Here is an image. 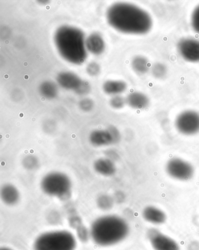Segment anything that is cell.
I'll list each match as a JSON object with an SVG mask.
<instances>
[{"label": "cell", "instance_id": "4", "mask_svg": "<svg viewBox=\"0 0 199 250\" xmlns=\"http://www.w3.org/2000/svg\"><path fill=\"white\" fill-rule=\"evenodd\" d=\"M76 240L74 235L66 230L47 232L37 238L34 250H74Z\"/></svg>", "mask_w": 199, "mask_h": 250}, {"label": "cell", "instance_id": "29", "mask_svg": "<svg viewBox=\"0 0 199 250\" xmlns=\"http://www.w3.org/2000/svg\"><path fill=\"white\" fill-rule=\"evenodd\" d=\"M56 125L52 121H46L43 125V129L47 133H51L54 130Z\"/></svg>", "mask_w": 199, "mask_h": 250}, {"label": "cell", "instance_id": "12", "mask_svg": "<svg viewBox=\"0 0 199 250\" xmlns=\"http://www.w3.org/2000/svg\"><path fill=\"white\" fill-rule=\"evenodd\" d=\"M93 168L97 174L105 177L113 176L117 170L115 162L105 157L99 158L95 161Z\"/></svg>", "mask_w": 199, "mask_h": 250}, {"label": "cell", "instance_id": "3", "mask_svg": "<svg viewBox=\"0 0 199 250\" xmlns=\"http://www.w3.org/2000/svg\"><path fill=\"white\" fill-rule=\"evenodd\" d=\"M90 233L96 245L111 246L126 239L129 233V226L126 220L120 216H103L93 223Z\"/></svg>", "mask_w": 199, "mask_h": 250}, {"label": "cell", "instance_id": "5", "mask_svg": "<svg viewBox=\"0 0 199 250\" xmlns=\"http://www.w3.org/2000/svg\"><path fill=\"white\" fill-rule=\"evenodd\" d=\"M40 187L45 194L60 199L69 197L72 183L69 177L63 172H50L42 178Z\"/></svg>", "mask_w": 199, "mask_h": 250}, {"label": "cell", "instance_id": "10", "mask_svg": "<svg viewBox=\"0 0 199 250\" xmlns=\"http://www.w3.org/2000/svg\"><path fill=\"white\" fill-rule=\"evenodd\" d=\"M180 55L185 61L199 62V41L187 38L181 40L178 45Z\"/></svg>", "mask_w": 199, "mask_h": 250}, {"label": "cell", "instance_id": "16", "mask_svg": "<svg viewBox=\"0 0 199 250\" xmlns=\"http://www.w3.org/2000/svg\"><path fill=\"white\" fill-rule=\"evenodd\" d=\"M126 104L131 108L141 110L146 108L150 101L146 95L140 92H133L126 98Z\"/></svg>", "mask_w": 199, "mask_h": 250}, {"label": "cell", "instance_id": "15", "mask_svg": "<svg viewBox=\"0 0 199 250\" xmlns=\"http://www.w3.org/2000/svg\"><path fill=\"white\" fill-rule=\"evenodd\" d=\"M1 200L8 206H13L20 201V194L19 189L11 184H6L1 189Z\"/></svg>", "mask_w": 199, "mask_h": 250}, {"label": "cell", "instance_id": "2", "mask_svg": "<svg viewBox=\"0 0 199 250\" xmlns=\"http://www.w3.org/2000/svg\"><path fill=\"white\" fill-rule=\"evenodd\" d=\"M56 48L64 60L74 64H81L87 58L84 33L71 26H62L54 37Z\"/></svg>", "mask_w": 199, "mask_h": 250}, {"label": "cell", "instance_id": "22", "mask_svg": "<svg viewBox=\"0 0 199 250\" xmlns=\"http://www.w3.org/2000/svg\"><path fill=\"white\" fill-rule=\"evenodd\" d=\"M110 105L112 108L115 109L123 108L126 104V98L121 95H115L113 96L109 101Z\"/></svg>", "mask_w": 199, "mask_h": 250}, {"label": "cell", "instance_id": "26", "mask_svg": "<svg viewBox=\"0 0 199 250\" xmlns=\"http://www.w3.org/2000/svg\"><path fill=\"white\" fill-rule=\"evenodd\" d=\"M100 67L96 62H91L87 67V72L91 76H96L100 73Z\"/></svg>", "mask_w": 199, "mask_h": 250}, {"label": "cell", "instance_id": "30", "mask_svg": "<svg viewBox=\"0 0 199 250\" xmlns=\"http://www.w3.org/2000/svg\"><path fill=\"white\" fill-rule=\"evenodd\" d=\"M12 250L10 249H8V248H1V250Z\"/></svg>", "mask_w": 199, "mask_h": 250}, {"label": "cell", "instance_id": "24", "mask_svg": "<svg viewBox=\"0 0 199 250\" xmlns=\"http://www.w3.org/2000/svg\"><path fill=\"white\" fill-rule=\"evenodd\" d=\"M79 105L81 111L85 112H90L94 108V102L90 98H83L80 101Z\"/></svg>", "mask_w": 199, "mask_h": 250}, {"label": "cell", "instance_id": "28", "mask_svg": "<svg viewBox=\"0 0 199 250\" xmlns=\"http://www.w3.org/2000/svg\"><path fill=\"white\" fill-rule=\"evenodd\" d=\"M105 157L108 158V159L114 161L115 162V161L118 160L119 158V154L117 153V151H116L114 150H108L106 151L105 152Z\"/></svg>", "mask_w": 199, "mask_h": 250}, {"label": "cell", "instance_id": "20", "mask_svg": "<svg viewBox=\"0 0 199 250\" xmlns=\"http://www.w3.org/2000/svg\"><path fill=\"white\" fill-rule=\"evenodd\" d=\"M22 165L26 170L34 171L40 167V160L37 156L32 155V154H29V155L23 158Z\"/></svg>", "mask_w": 199, "mask_h": 250}, {"label": "cell", "instance_id": "1", "mask_svg": "<svg viewBox=\"0 0 199 250\" xmlns=\"http://www.w3.org/2000/svg\"><path fill=\"white\" fill-rule=\"evenodd\" d=\"M110 25L124 34H147L152 28V19L149 14L135 5L125 2L113 4L106 14Z\"/></svg>", "mask_w": 199, "mask_h": 250}, {"label": "cell", "instance_id": "13", "mask_svg": "<svg viewBox=\"0 0 199 250\" xmlns=\"http://www.w3.org/2000/svg\"><path fill=\"white\" fill-rule=\"evenodd\" d=\"M142 215L145 221L153 225L164 224L166 220V215L164 211L154 206L145 207L142 210Z\"/></svg>", "mask_w": 199, "mask_h": 250}, {"label": "cell", "instance_id": "6", "mask_svg": "<svg viewBox=\"0 0 199 250\" xmlns=\"http://www.w3.org/2000/svg\"><path fill=\"white\" fill-rule=\"evenodd\" d=\"M166 171L171 178L178 181H186L194 177V167L187 161L179 157L172 158L166 165Z\"/></svg>", "mask_w": 199, "mask_h": 250}, {"label": "cell", "instance_id": "11", "mask_svg": "<svg viewBox=\"0 0 199 250\" xmlns=\"http://www.w3.org/2000/svg\"><path fill=\"white\" fill-rule=\"evenodd\" d=\"M56 80L58 84L61 88L74 91L79 88L83 81L77 74L70 71H63L59 73Z\"/></svg>", "mask_w": 199, "mask_h": 250}, {"label": "cell", "instance_id": "27", "mask_svg": "<svg viewBox=\"0 0 199 250\" xmlns=\"http://www.w3.org/2000/svg\"><path fill=\"white\" fill-rule=\"evenodd\" d=\"M90 90L91 86L90 83L87 82L82 81L79 88L74 92L79 95H85L90 93Z\"/></svg>", "mask_w": 199, "mask_h": 250}, {"label": "cell", "instance_id": "19", "mask_svg": "<svg viewBox=\"0 0 199 250\" xmlns=\"http://www.w3.org/2000/svg\"><path fill=\"white\" fill-rule=\"evenodd\" d=\"M132 66L134 71L139 74H144L148 72L150 68V62L142 56H136L133 59Z\"/></svg>", "mask_w": 199, "mask_h": 250}, {"label": "cell", "instance_id": "14", "mask_svg": "<svg viewBox=\"0 0 199 250\" xmlns=\"http://www.w3.org/2000/svg\"><path fill=\"white\" fill-rule=\"evenodd\" d=\"M85 46L87 50L91 54L100 55L105 50V41L99 34L94 33L86 39Z\"/></svg>", "mask_w": 199, "mask_h": 250}, {"label": "cell", "instance_id": "7", "mask_svg": "<svg viewBox=\"0 0 199 250\" xmlns=\"http://www.w3.org/2000/svg\"><path fill=\"white\" fill-rule=\"evenodd\" d=\"M121 139V135L117 127L110 126L104 129H96L89 136V142L96 147L109 146L117 144Z\"/></svg>", "mask_w": 199, "mask_h": 250}, {"label": "cell", "instance_id": "18", "mask_svg": "<svg viewBox=\"0 0 199 250\" xmlns=\"http://www.w3.org/2000/svg\"><path fill=\"white\" fill-rule=\"evenodd\" d=\"M40 93L47 100L55 99L59 94L58 85L51 81L44 82L40 85Z\"/></svg>", "mask_w": 199, "mask_h": 250}, {"label": "cell", "instance_id": "21", "mask_svg": "<svg viewBox=\"0 0 199 250\" xmlns=\"http://www.w3.org/2000/svg\"><path fill=\"white\" fill-rule=\"evenodd\" d=\"M114 204V200L111 196L102 195L97 199V205L100 209L109 210L112 208Z\"/></svg>", "mask_w": 199, "mask_h": 250}, {"label": "cell", "instance_id": "8", "mask_svg": "<svg viewBox=\"0 0 199 250\" xmlns=\"http://www.w3.org/2000/svg\"><path fill=\"white\" fill-rule=\"evenodd\" d=\"M175 126L182 135H196L199 132V113L192 110L181 112L175 120Z\"/></svg>", "mask_w": 199, "mask_h": 250}, {"label": "cell", "instance_id": "25", "mask_svg": "<svg viewBox=\"0 0 199 250\" xmlns=\"http://www.w3.org/2000/svg\"><path fill=\"white\" fill-rule=\"evenodd\" d=\"M191 22L193 28L199 34V5L193 12Z\"/></svg>", "mask_w": 199, "mask_h": 250}, {"label": "cell", "instance_id": "23", "mask_svg": "<svg viewBox=\"0 0 199 250\" xmlns=\"http://www.w3.org/2000/svg\"><path fill=\"white\" fill-rule=\"evenodd\" d=\"M167 69L164 64L162 63H156L152 67V73L156 78L161 79L165 77Z\"/></svg>", "mask_w": 199, "mask_h": 250}, {"label": "cell", "instance_id": "9", "mask_svg": "<svg viewBox=\"0 0 199 250\" xmlns=\"http://www.w3.org/2000/svg\"><path fill=\"white\" fill-rule=\"evenodd\" d=\"M147 239L154 250H180L176 241L157 229H150L147 232Z\"/></svg>", "mask_w": 199, "mask_h": 250}, {"label": "cell", "instance_id": "17", "mask_svg": "<svg viewBox=\"0 0 199 250\" xmlns=\"http://www.w3.org/2000/svg\"><path fill=\"white\" fill-rule=\"evenodd\" d=\"M104 93L109 95L115 96L119 95L126 90V83L121 80H109L103 85Z\"/></svg>", "mask_w": 199, "mask_h": 250}]
</instances>
